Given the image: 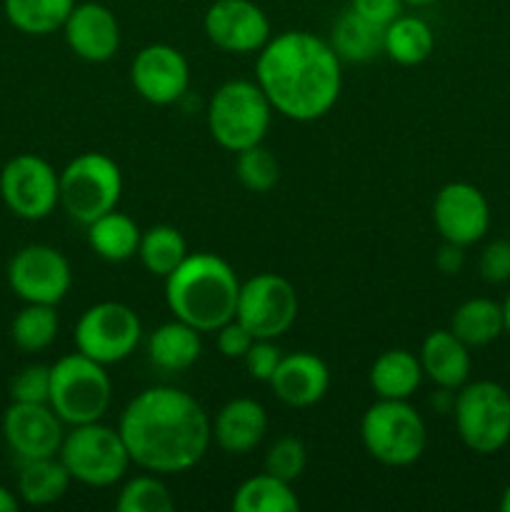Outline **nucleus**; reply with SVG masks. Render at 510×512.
Listing matches in <instances>:
<instances>
[{
	"label": "nucleus",
	"mask_w": 510,
	"mask_h": 512,
	"mask_svg": "<svg viewBox=\"0 0 510 512\" xmlns=\"http://www.w3.org/2000/svg\"><path fill=\"white\" fill-rule=\"evenodd\" d=\"M118 430L130 463L155 475L195 468L213 443V420L203 405L168 385L140 390L120 413Z\"/></svg>",
	"instance_id": "obj_1"
},
{
	"label": "nucleus",
	"mask_w": 510,
	"mask_h": 512,
	"mask_svg": "<svg viewBox=\"0 0 510 512\" xmlns=\"http://www.w3.org/2000/svg\"><path fill=\"white\" fill-rule=\"evenodd\" d=\"M255 83L283 118L313 123L335 108L343 90V60L330 40L308 30L273 35L255 60Z\"/></svg>",
	"instance_id": "obj_2"
},
{
	"label": "nucleus",
	"mask_w": 510,
	"mask_h": 512,
	"mask_svg": "<svg viewBox=\"0 0 510 512\" xmlns=\"http://www.w3.org/2000/svg\"><path fill=\"white\" fill-rule=\"evenodd\" d=\"M240 280L233 265L215 253H190L165 278V305L173 318L200 333H215L235 318Z\"/></svg>",
	"instance_id": "obj_3"
},
{
	"label": "nucleus",
	"mask_w": 510,
	"mask_h": 512,
	"mask_svg": "<svg viewBox=\"0 0 510 512\" xmlns=\"http://www.w3.org/2000/svg\"><path fill=\"white\" fill-rule=\"evenodd\" d=\"M273 105L255 80L235 78L210 95L205 120L208 133L228 153L260 145L273 123Z\"/></svg>",
	"instance_id": "obj_4"
},
{
	"label": "nucleus",
	"mask_w": 510,
	"mask_h": 512,
	"mask_svg": "<svg viewBox=\"0 0 510 512\" xmlns=\"http://www.w3.org/2000/svg\"><path fill=\"white\" fill-rule=\"evenodd\" d=\"M113 400V380L105 365L83 353H70L50 365L48 405L65 425L98 423Z\"/></svg>",
	"instance_id": "obj_5"
},
{
	"label": "nucleus",
	"mask_w": 510,
	"mask_h": 512,
	"mask_svg": "<svg viewBox=\"0 0 510 512\" xmlns=\"http://www.w3.org/2000/svg\"><path fill=\"white\" fill-rule=\"evenodd\" d=\"M360 440L365 453L385 468H408L425 453L428 428L408 400L378 398L360 418Z\"/></svg>",
	"instance_id": "obj_6"
},
{
	"label": "nucleus",
	"mask_w": 510,
	"mask_h": 512,
	"mask_svg": "<svg viewBox=\"0 0 510 512\" xmlns=\"http://www.w3.org/2000/svg\"><path fill=\"white\" fill-rule=\"evenodd\" d=\"M123 195V173L110 155L80 153L60 170V208L75 223L90 225L100 215L118 208Z\"/></svg>",
	"instance_id": "obj_7"
},
{
	"label": "nucleus",
	"mask_w": 510,
	"mask_h": 512,
	"mask_svg": "<svg viewBox=\"0 0 510 512\" xmlns=\"http://www.w3.org/2000/svg\"><path fill=\"white\" fill-rule=\"evenodd\" d=\"M58 458L70 478L88 488H110L120 483L130 468V455L118 428L105 423L73 425L65 433Z\"/></svg>",
	"instance_id": "obj_8"
},
{
	"label": "nucleus",
	"mask_w": 510,
	"mask_h": 512,
	"mask_svg": "<svg viewBox=\"0 0 510 512\" xmlns=\"http://www.w3.org/2000/svg\"><path fill=\"white\" fill-rule=\"evenodd\" d=\"M458 438L478 455H495L510 443V393L495 380L465 383L453 398Z\"/></svg>",
	"instance_id": "obj_9"
},
{
	"label": "nucleus",
	"mask_w": 510,
	"mask_h": 512,
	"mask_svg": "<svg viewBox=\"0 0 510 512\" xmlns=\"http://www.w3.org/2000/svg\"><path fill=\"white\" fill-rule=\"evenodd\" d=\"M75 350L100 365H118L138 350L143 323L130 305L103 300L85 310L75 325Z\"/></svg>",
	"instance_id": "obj_10"
},
{
	"label": "nucleus",
	"mask_w": 510,
	"mask_h": 512,
	"mask_svg": "<svg viewBox=\"0 0 510 512\" xmlns=\"http://www.w3.org/2000/svg\"><path fill=\"white\" fill-rule=\"evenodd\" d=\"M0 198L15 218L38 223L60 205V173L40 155H15L0 170Z\"/></svg>",
	"instance_id": "obj_11"
},
{
	"label": "nucleus",
	"mask_w": 510,
	"mask_h": 512,
	"mask_svg": "<svg viewBox=\"0 0 510 512\" xmlns=\"http://www.w3.org/2000/svg\"><path fill=\"white\" fill-rule=\"evenodd\" d=\"M235 318L255 340H278L298 320V293L278 273H258L240 283Z\"/></svg>",
	"instance_id": "obj_12"
},
{
	"label": "nucleus",
	"mask_w": 510,
	"mask_h": 512,
	"mask_svg": "<svg viewBox=\"0 0 510 512\" xmlns=\"http://www.w3.org/2000/svg\"><path fill=\"white\" fill-rule=\"evenodd\" d=\"M8 285L23 303L55 305L70 293L73 270L58 248L33 243L20 248L8 263Z\"/></svg>",
	"instance_id": "obj_13"
},
{
	"label": "nucleus",
	"mask_w": 510,
	"mask_h": 512,
	"mask_svg": "<svg viewBox=\"0 0 510 512\" xmlns=\"http://www.w3.org/2000/svg\"><path fill=\"white\" fill-rule=\"evenodd\" d=\"M205 38L223 53L253 55L273 38L268 15L255 0H215L203 15Z\"/></svg>",
	"instance_id": "obj_14"
},
{
	"label": "nucleus",
	"mask_w": 510,
	"mask_h": 512,
	"mask_svg": "<svg viewBox=\"0 0 510 512\" xmlns=\"http://www.w3.org/2000/svg\"><path fill=\"white\" fill-rule=\"evenodd\" d=\"M433 223L445 243L470 248L490 230L488 198L478 185L463 180L443 185L433 200Z\"/></svg>",
	"instance_id": "obj_15"
},
{
	"label": "nucleus",
	"mask_w": 510,
	"mask_h": 512,
	"mask_svg": "<svg viewBox=\"0 0 510 512\" xmlns=\"http://www.w3.org/2000/svg\"><path fill=\"white\" fill-rule=\"evenodd\" d=\"M130 83L145 103L160 108L178 103L190 85L188 58L168 43L145 45L130 65Z\"/></svg>",
	"instance_id": "obj_16"
},
{
	"label": "nucleus",
	"mask_w": 510,
	"mask_h": 512,
	"mask_svg": "<svg viewBox=\"0 0 510 512\" xmlns=\"http://www.w3.org/2000/svg\"><path fill=\"white\" fill-rule=\"evenodd\" d=\"M63 425L48 403H10L3 415V438L20 460L53 458L63 445Z\"/></svg>",
	"instance_id": "obj_17"
},
{
	"label": "nucleus",
	"mask_w": 510,
	"mask_h": 512,
	"mask_svg": "<svg viewBox=\"0 0 510 512\" xmlns=\"http://www.w3.org/2000/svg\"><path fill=\"white\" fill-rule=\"evenodd\" d=\"M65 43L75 58L85 63H108L120 48V25L113 10L103 3H75L63 25Z\"/></svg>",
	"instance_id": "obj_18"
},
{
	"label": "nucleus",
	"mask_w": 510,
	"mask_h": 512,
	"mask_svg": "<svg viewBox=\"0 0 510 512\" xmlns=\"http://www.w3.org/2000/svg\"><path fill=\"white\" fill-rule=\"evenodd\" d=\"M268 385L273 388L275 398L288 408H313L328 395L330 370L315 353L295 350L283 355Z\"/></svg>",
	"instance_id": "obj_19"
},
{
	"label": "nucleus",
	"mask_w": 510,
	"mask_h": 512,
	"mask_svg": "<svg viewBox=\"0 0 510 512\" xmlns=\"http://www.w3.org/2000/svg\"><path fill=\"white\" fill-rule=\"evenodd\" d=\"M268 433V413L253 398H233L213 420V440L223 453L248 455Z\"/></svg>",
	"instance_id": "obj_20"
},
{
	"label": "nucleus",
	"mask_w": 510,
	"mask_h": 512,
	"mask_svg": "<svg viewBox=\"0 0 510 512\" xmlns=\"http://www.w3.org/2000/svg\"><path fill=\"white\" fill-rule=\"evenodd\" d=\"M418 358L423 375L438 390L443 388L455 393L468 383L470 370H473L470 348L450 328L425 335Z\"/></svg>",
	"instance_id": "obj_21"
},
{
	"label": "nucleus",
	"mask_w": 510,
	"mask_h": 512,
	"mask_svg": "<svg viewBox=\"0 0 510 512\" xmlns=\"http://www.w3.org/2000/svg\"><path fill=\"white\" fill-rule=\"evenodd\" d=\"M200 330L183 320L173 318L170 323L158 325L148 338V358L163 373H183L198 363L203 353Z\"/></svg>",
	"instance_id": "obj_22"
},
{
	"label": "nucleus",
	"mask_w": 510,
	"mask_h": 512,
	"mask_svg": "<svg viewBox=\"0 0 510 512\" xmlns=\"http://www.w3.org/2000/svg\"><path fill=\"white\" fill-rule=\"evenodd\" d=\"M420 358L405 348L385 350L375 358L368 373V383L378 398L385 400H410L423 383Z\"/></svg>",
	"instance_id": "obj_23"
},
{
	"label": "nucleus",
	"mask_w": 510,
	"mask_h": 512,
	"mask_svg": "<svg viewBox=\"0 0 510 512\" xmlns=\"http://www.w3.org/2000/svg\"><path fill=\"white\" fill-rule=\"evenodd\" d=\"M85 228H88L90 250L98 258L108 260V263H125V260L138 255L143 230L138 228V223L130 215L120 213L118 208L100 215L98 220H93Z\"/></svg>",
	"instance_id": "obj_24"
},
{
	"label": "nucleus",
	"mask_w": 510,
	"mask_h": 512,
	"mask_svg": "<svg viewBox=\"0 0 510 512\" xmlns=\"http://www.w3.org/2000/svg\"><path fill=\"white\" fill-rule=\"evenodd\" d=\"M70 483H73V478H70L68 468L58 455L23 460L18 473V498L25 505L43 508V505L58 503L68 493Z\"/></svg>",
	"instance_id": "obj_25"
},
{
	"label": "nucleus",
	"mask_w": 510,
	"mask_h": 512,
	"mask_svg": "<svg viewBox=\"0 0 510 512\" xmlns=\"http://www.w3.org/2000/svg\"><path fill=\"white\" fill-rule=\"evenodd\" d=\"M435 48V33L418 15L400 13L383 28V53L403 68L425 63Z\"/></svg>",
	"instance_id": "obj_26"
},
{
	"label": "nucleus",
	"mask_w": 510,
	"mask_h": 512,
	"mask_svg": "<svg viewBox=\"0 0 510 512\" xmlns=\"http://www.w3.org/2000/svg\"><path fill=\"white\" fill-rule=\"evenodd\" d=\"M450 330L468 348H485L505 333L503 303L490 298H470L455 308L450 318Z\"/></svg>",
	"instance_id": "obj_27"
},
{
	"label": "nucleus",
	"mask_w": 510,
	"mask_h": 512,
	"mask_svg": "<svg viewBox=\"0 0 510 512\" xmlns=\"http://www.w3.org/2000/svg\"><path fill=\"white\" fill-rule=\"evenodd\" d=\"M330 45L343 63H368L383 53V28L348 8L335 20Z\"/></svg>",
	"instance_id": "obj_28"
},
{
	"label": "nucleus",
	"mask_w": 510,
	"mask_h": 512,
	"mask_svg": "<svg viewBox=\"0 0 510 512\" xmlns=\"http://www.w3.org/2000/svg\"><path fill=\"white\" fill-rule=\"evenodd\" d=\"M235 512H298L300 500L293 483L260 473L238 485L233 495Z\"/></svg>",
	"instance_id": "obj_29"
},
{
	"label": "nucleus",
	"mask_w": 510,
	"mask_h": 512,
	"mask_svg": "<svg viewBox=\"0 0 510 512\" xmlns=\"http://www.w3.org/2000/svg\"><path fill=\"white\" fill-rule=\"evenodd\" d=\"M75 0H3L8 23L25 35H43L63 30Z\"/></svg>",
	"instance_id": "obj_30"
},
{
	"label": "nucleus",
	"mask_w": 510,
	"mask_h": 512,
	"mask_svg": "<svg viewBox=\"0 0 510 512\" xmlns=\"http://www.w3.org/2000/svg\"><path fill=\"white\" fill-rule=\"evenodd\" d=\"M188 255V243H185L183 233L173 225H153L140 235V265L155 278H168Z\"/></svg>",
	"instance_id": "obj_31"
},
{
	"label": "nucleus",
	"mask_w": 510,
	"mask_h": 512,
	"mask_svg": "<svg viewBox=\"0 0 510 512\" xmlns=\"http://www.w3.org/2000/svg\"><path fill=\"white\" fill-rule=\"evenodd\" d=\"M58 330L60 318L55 305L25 303V308L10 323V338H13L15 348L33 355L50 348L58 338Z\"/></svg>",
	"instance_id": "obj_32"
},
{
	"label": "nucleus",
	"mask_w": 510,
	"mask_h": 512,
	"mask_svg": "<svg viewBox=\"0 0 510 512\" xmlns=\"http://www.w3.org/2000/svg\"><path fill=\"white\" fill-rule=\"evenodd\" d=\"M115 508L120 512H170L175 508V500L168 485L158 475L150 473L130 478L120 488Z\"/></svg>",
	"instance_id": "obj_33"
},
{
	"label": "nucleus",
	"mask_w": 510,
	"mask_h": 512,
	"mask_svg": "<svg viewBox=\"0 0 510 512\" xmlns=\"http://www.w3.org/2000/svg\"><path fill=\"white\" fill-rule=\"evenodd\" d=\"M235 175L250 193H270L280 180V163L263 143L235 153Z\"/></svg>",
	"instance_id": "obj_34"
},
{
	"label": "nucleus",
	"mask_w": 510,
	"mask_h": 512,
	"mask_svg": "<svg viewBox=\"0 0 510 512\" xmlns=\"http://www.w3.org/2000/svg\"><path fill=\"white\" fill-rule=\"evenodd\" d=\"M305 465H308V450H305L303 440L293 438V435L278 438L265 453V473L275 475L285 483H295L305 473Z\"/></svg>",
	"instance_id": "obj_35"
},
{
	"label": "nucleus",
	"mask_w": 510,
	"mask_h": 512,
	"mask_svg": "<svg viewBox=\"0 0 510 512\" xmlns=\"http://www.w3.org/2000/svg\"><path fill=\"white\" fill-rule=\"evenodd\" d=\"M50 365H28L10 383L13 403H48Z\"/></svg>",
	"instance_id": "obj_36"
},
{
	"label": "nucleus",
	"mask_w": 510,
	"mask_h": 512,
	"mask_svg": "<svg viewBox=\"0 0 510 512\" xmlns=\"http://www.w3.org/2000/svg\"><path fill=\"white\" fill-rule=\"evenodd\" d=\"M280 360H283V350L275 345V340H255L248 353H245L243 363L250 378L258 380V383H270Z\"/></svg>",
	"instance_id": "obj_37"
},
{
	"label": "nucleus",
	"mask_w": 510,
	"mask_h": 512,
	"mask_svg": "<svg viewBox=\"0 0 510 512\" xmlns=\"http://www.w3.org/2000/svg\"><path fill=\"white\" fill-rule=\"evenodd\" d=\"M480 278L485 283H508L510 280V240H493L483 248L478 260Z\"/></svg>",
	"instance_id": "obj_38"
},
{
	"label": "nucleus",
	"mask_w": 510,
	"mask_h": 512,
	"mask_svg": "<svg viewBox=\"0 0 510 512\" xmlns=\"http://www.w3.org/2000/svg\"><path fill=\"white\" fill-rule=\"evenodd\" d=\"M253 343L255 338L238 318L228 320V323L215 330V345H218L220 355L228 360H243Z\"/></svg>",
	"instance_id": "obj_39"
},
{
	"label": "nucleus",
	"mask_w": 510,
	"mask_h": 512,
	"mask_svg": "<svg viewBox=\"0 0 510 512\" xmlns=\"http://www.w3.org/2000/svg\"><path fill=\"white\" fill-rule=\"evenodd\" d=\"M350 8H353L360 18L385 28V25L393 23V20L403 13L405 3L403 0H353Z\"/></svg>",
	"instance_id": "obj_40"
},
{
	"label": "nucleus",
	"mask_w": 510,
	"mask_h": 512,
	"mask_svg": "<svg viewBox=\"0 0 510 512\" xmlns=\"http://www.w3.org/2000/svg\"><path fill=\"white\" fill-rule=\"evenodd\" d=\"M435 265L443 275H458L465 265V248L463 245L455 243H445L440 245V250L435 253Z\"/></svg>",
	"instance_id": "obj_41"
},
{
	"label": "nucleus",
	"mask_w": 510,
	"mask_h": 512,
	"mask_svg": "<svg viewBox=\"0 0 510 512\" xmlns=\"http://www.w3.org/2000/svg\"><path fill=\"white\" fill-rule=\"evenodd\" d=\"M20 508V498L8 490L5 485H0V512H15Z\"/></svg>",
	"instance_id": "obj_42"
},
{
	"label": "nucleus",
	"mask_w": 510,
	"mask_h": 512,
	"mask_svg": "<svg viewBox=\"0 0 510 512\" xmlns=\"http://www.w3.org/2000/svg\"><path fill=\"white\" fill-rule=\"evenodd\" d=\"M503 318H505V333L510 335V293L503 300Z\"/></svg>",
	"instance_id": "obj_43"
},
{
	"label": "nucleus",
	"mask_w": 510,
	"mask_h": 512,
	"mask_svg": "<svg viewBox=\"0 0 510 512\" xmlns=\"http://www.w3.org/2000/svg\"><path fill=\"white\" fill-rule=\"evenodd\" d=\"M405 5H410V8H428V5H435L438 0H403Z\"/></svg>",
	"instance_id": "obj_44"
},
{
	"label": "nucleus",
	"mask_w": 510,
	"mask_h": 512,
	"mask_svg": "<svg viewBox=\"0 0 510 512\" xmlns=\"http://www.w3.org/2000/svg\"><path fill=\"white\" fill-rule=\"evenodd\" d=\"M500 510L510 512V485L503 490V495H500Z\"/></svg>",
	"instance_id": "obj_45"
}]
</instances>
